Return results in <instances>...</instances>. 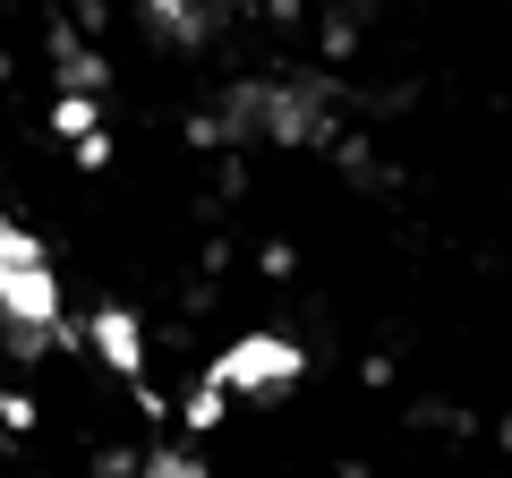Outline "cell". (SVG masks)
Masks as SVG:
<instances>
[{
    "label": "cell",
    "mask_w": 512,
    "mask_h": 478,
    "mask_svg": "<svg viewBox=\"0 0 512 478\" xmlns=\"http://www.w3.org/2000/svg\"><path fill=\"white\" fill-rule=\"evenodd\" d=\"M0 325H9V350H18V359H43V350L69 342L52 248H43L26 222H9V214H0Z\"/></svg>",
    "instance_id": "6da1fadb"
},
{
    "label": "cell",
    "mask_w": 512,
    "mask_h": 478,
    "mask_svg": "<svg viewBox=\"0 0 512 478\" xmlns=\"http://www.w3.org/2000/svg\"><path fill=\"white\" fill-rule=\"evenodd\" d=\"M299 368H308L299 342H282V333H239V342L214 359L205 385H214L222 402H231V393H282V385H299Z\"/></svg>",
    "instance_id": "7a4b0ae2"
},
{
    "label": "cell",
    "mask_w": 512,
    "mask_h": 478,
    "mask_svg": "<svg viewBox=\"0 0 512 478\" xmlns=\"http://www.w3.org/2000/svg\"><path fill=\"white\" fill-rule=\"evenodd\" d=\"M94 350H103V368L128 376V385H146V333H137V316L128 308H94Z\"/></svg>",
    "instance_id": "3957f363"
},
{
    "label": "cell",
    "mask_w": 512,
    "mask_h": 478,
    "mask_svg": "<svg viewBox=\"0 0 512 478\" xmlns=\"http://www.w3.org/2000/svg\"><path fill=\"white\" fill-rule=\"evenodd\" d=\"M52 129L77 146V163H86V171L111 163V137H103V111H94V94H60V103H52Z\"/></svg>",
    "instance_id": "277c9868"
},
{
    "label": "cell",
    "mask_w": 512,
    "mask_h": 478,
    "mask_svg": "<svg viewBox=\"0 0 512 478\" xmlns=\"http://www.w3.org/2000/svg\"><path fill=\"white\" fill-rule=\"evenodd\" d=\"M52 52H60V94H103V60H94V52H77V43H69V26H60V35H52Z\"/></svg>",
    "instance_id": "5b68a950"
},
{
    "label": "cell",
    "mask_w": 512,
    "mask_h": 478,
    "mask_svg": "<svg viewBox=\"0 0 512 478\" xmlns=\"http://www.w3.org/2000/svg\"><path fill=\"white\" fill-rule=\"evenodd\" d=\"M146 26H154V35H171V43H205V35H214L205 9H146Z\"/></svg>",
    "instance_id": "8992f818"
},
{
    "label": "cell",
    "mask_w": 512,
    "mask_h": 478,
    "mask_svg": "<svg viewBox=\"0 0 512 478\" xmlns=\"http://www.w3.org/2000/svg\"><path fill=\"white\" fill-rule=\"evenodd\" d=\"M146 478H205V461H197V453H154Z\"/></svg>",
    "instance_id": "52a82bcc"
},
{
    "label": "cell",
    "mask_w": 512,
    "mask_h": 478,
    "mask_svg": "<svg viewBox=\"0 0 512 478\" xmlns=\"http://www.w3.org/2000/svg\"><path fill=\"white\" fill-rule=\"evenodd\" d=\"M214 419H222V393L197 385V393H188V427H214Z\"/></svg>",
    "instance_id": "ba28073f"
}]
</instances>
